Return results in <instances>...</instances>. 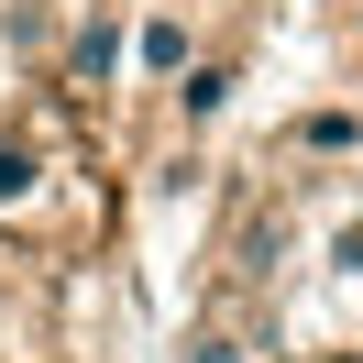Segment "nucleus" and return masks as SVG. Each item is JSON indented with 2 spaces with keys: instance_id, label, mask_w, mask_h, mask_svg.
<instances>
[{
  "instance_id": "39448f33",
  "label": "nucleus",
  "mask_w": 363,
  "mask_h": 363,
  "mask_svg": "<svg viewBox=\"0 0 363 363\" xmlns=\"http://www.w3.org/2000/svg\"><path fill=\"white\" fill-rule=\"evenodd\" d=\"M352 143H363L352 111H308V121H297V155H352Z\"/></svg>"
},
{
  "instance_id": "0eeeda50",
  "label": "nucleus",
  "mask_w": 363,
  "mask_h": 363,
  "mask_svg": "<svg viewBox=\"0 0 363 363\" xmlns=\"http://www.w3.org/2000/svg\"><path fill=\"white\" fill-rule=\"evenodd\" d=\"M352 45H363V0H352Z\"/></svg>"
},
{
  "instance_id": "7ed1b4c3",
  "label": "nucleus",
  "mask_w": 363,
  "mask_h": 363,
  "mask_svg": "<svg viewBox=\"0 0 363 363\" xmlns=\"http://www.w3.org/2000/svg\"><path fill=\"white\" fill-rule=\"evenodd\" d=\"M177 111H187V121H220V111H231V67H220V55H199V67L177 77Z\"/></svg>"
},
{
  "instance_id": "20e7f679",
  "label": "nucleus",
  "mask_w": 363,
  "mask_h": 363,
  "mask_svg": "<svg viewBox=\"0 0 363 363\" xmlns=\"http://www.w3.org/2000/svg\"><path fill=\"white\" fill-rule=\"evenodd\" d=\"M33 187H45V155H33L23 133H0V209H23Z\"/></svg>"
},
{
  "instance_id": "423d86ee",
  "label": "nucleus",
  "mask_w": 363,
  "mask_h": 363,
  "mask_svg": "<svg viewBox=\"0 0 363 363\" xmlns=\"http://www.w3.org/2000/svg\"><path fill=\"white\" fill-rule=\"evenodd\" d=\"M187 363H253V352H242L231 330H199V341H187Z\"/></svg>"
},
{
  "instance_id": "f03ea898",
  "label": "nucleus",
  "mask_w": 363,
  "mask_h": 363,
  "mask_svg": "<svg viewBox=\"0 0 363 363\" xmlns=\"http://www.w3.org/2000/svg\"><path fill=\"white\" fill-rule=\"evenodd\" d=\"M121 55H133V33H121L111 11H89V23H77V45H67V89H111Z\"/></svg>"
},
{
  "instance_id": "f257e3e1",
  "label": "nucleus",
  "mask_w": 363,
  "mask_h": 363,
  "mask_svg": "<svg viewBox=\"0 0 363 363\" xmlns=\"http://www.w3.org/2000/svg\"><path fill=\"white\" fill-rule=\"evenodd\" d=\"M187 67H199V23H187L177 0H155V11L133 23V77H143V89H177Z\"/></svg>"
}]
</instances>
